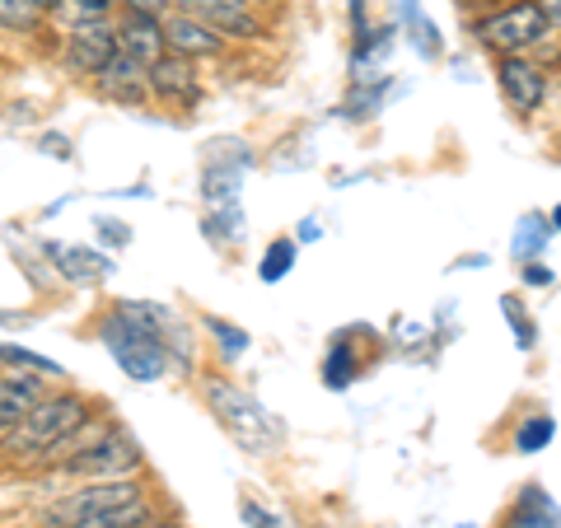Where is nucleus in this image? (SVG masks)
<instances>
[{
    "mask_svg": "<svg viewBox=\"0 0 561 528\" xmlns=\"http://www.w3.org/2000/svg\"><path fill=\"white\" fill-rule=\"evenodd\" d=\"M146 496V486H140L136 478H99L94 486H80L76 496H66V501H57L43 515V524L47 528H76V524H84V519H94V515H103V509H117V505H131V501H140Z\"/></svg>",
    "mask_w": 561,
    "mask_h": 528,
    "instance_id": "6",
    "label": "nucleus"
},
{
    "mask_svg": "<svg viewBox=\"0 0 561 528\" xmlns=\"http://www.w3.org/2000/svg\"><path fill=\"white\" fill-rule=\"evenodd\" d=\"M108 10H113V0H61V5L51 10V14H57L61 24H70V28H76V24L108 20Z\"/></svg>",
    "mask_w": 561,
    "mask_h": 528,
    "instance_id": "22",
    "label": "nucleus"
},
{
    "mask_svg": "<svg viewBox=\"0 0 561 528\" xmlns=\"http://www.w3.org/2000/svg\"><path fill=\"white\" fill-rule=\"evenodd\" d=\"M0 365L10 369H33V375H66V369L43 356V351H28V346H14V342H0Z\"/></svg>",
    "mask_w": 561,
    "mask_h": 528,
    "instance_id": "20",
    "label": "nucleus"
},
{
    "mask_svg": "<svg viewBox=\"0 0 561 528\" xmlns=\"http://www.w3.org/2000/svg\"><path fill=\"white\" fill-rule=\"evenodd\" d=\"M84 426H90V402L80 393H57V398L33 402L20 426H10L0 435V449H5L10 459H51V454H57L70 435H80Z\"/></svg>",
    "mask_w": 561,
    "mask_h": 528,
    "instance_id": "1",
    "label": "nucleus"
},
{
    "mask_svg": "<svg viewBox=\"0 0 561 528\" xmlns=\"http://www.w3.org/2000/svg\"><path fill=\"white\" fill-rule=\"evenodd\" d=\"M164 43H169V51L197 61V57H220V51H225V33H216L202 20H192V14H183V10H169L164 14Z\"/></svg>",
    "mask_w": 561,
    "mask_h": 528,
    "instance_id": "12",
    "label": "nucleus"
},
{
    "mask_svg": "<svg viewBox=\"0 0 561 528\" xmlns=\"http://www.w3.org/2000/svg\"><path fill=\"white\" fill-rule=\"evenodd\" d=\"M173 10L210 24L216 33H225V38H243V43L267 38V28L253 20V0H173Z\"/></svg>",
    "mask_w": 561,
    "mask_h": 528,
    "instance_id": "8",
    "label": "nucleus"
},
{
    "mask_svg": "<svg viewBox=\"0 0 561 528\" xmlns=\"http://www.w3.org/2000/svg\"><path fill=\"white\" fill-rule=\"evenodd\" d=\"M351 375H356V360H351V351H346V346H332V351H328V360H323L328 389H346Z\"/></svg>",
    "mask_w": 561,
    "mask_h": 528,
    "instance_id": "25",
    "label": "nucleus"
},
{
    "mask_svg": "<svg viewBox=\"0 0 561 528\" xmlns=\"http://www.w3.org/2000/svg\"><path fill=\"white\" fill-rule=\"evenodd\" d=\"M43 379L38 375H0V435L20 426L33 402H43Z\"/></svg>",
    "mask_w": 561,
    "mask_h": 528,
    "instance_id": "16",
    "label": "nucleus"
},
{
    "mask_svg": "<svg viewBox=\"0 0 561 528\" xmlns=\"http://www.w3.org/2000/svg\"><path fill=\"white\" fill-rule=\"evenodd\" d=\"M548 234H552V220L529 216L519 225V234H515V257H538L542 249H548Z\"/></svg>",
    "mask_w": 561,
    "mask_h": 528,
    "instance_id": "23",
    "label": "nucleus"
},
{
    "mask_svg": "<svg viewBox=\"0 0 561 528\" xmlns=\"http://www.w3.org/2000/svg\"><path fill=\"white\" fill-rule=\"evenodd\" d=\"M257 5H276V0H257Z\"/></svg>",
    "mask_w": 561,
    "mask_h": 528,
    "instance_id": "35",
    "label": "nucleus"
},
{
    "mask_svg": "<svg viewBox=\"0 0 561 528\" xmlns=\"http://www.w3.org/2000/svg\"><path fill=\"white\" fill-rule=\"evenodd\" d=\"M202 80L192 76V61L179 57V51H164L160 61L150 66V99L160 103H197Z\"/></svg>",
    "mask_w": 561,
    "mask_h": 528,
    "instance_id": "13",
    "label": "nucleus"
},
{
    "mask_svg": "<svg viewBox=\"0 0 561 528\" xmlns=\"http://www.w3.org/2000/svg\"><path fill=\"white\" fill-rule=\"evenodd\" d=\"M38 5H43V10L51 14V10H57V5H61V0H38Z\"/></svg>",
    "mask_w": 561,
    "mask_h": 528,
    "instance_id": "33",
    "label": "nucleus"
},
{
    "mask_svg": "<svg viewBox=\"0 0 561 528\" xmlns=\"http://www.w3.org/2000/svg\"><path fill=\"white\" fill-rule=\"evenodd\" d=\"M94 84H99L103 99L122 103V108H140V103L150 99V66L131 61L127 51H117V57L94 76Z\"/></svg>",
    "mask_w": 561,
    "mask_h": 528,
    "instance_id": "11",
    "label": "nucleus"
},
{
    "mask_svg": "<svg viewBox=\"0 0 561 528\" xmlns=\"http://www.w3.org/2000/svg\"><path fill=\"white\" fill-rule=\"evenodd\" d=\"M501 313H505V319H511V328H515V342H519L524 351H529V346H534V323H529V313H524V309L515 305V295H505V299H501Z\"/></svg>",
    "mask_w": 561,
    "mask_h": 528,
    "instance_id": "27",
    "label": "nucleus"
},
{
    "mask_svg": "<svg viewBox=\"0 0 561 528\" xmlns=\"http://www.w3.org/2000/svg\"><path fill=\"white\" fill-rule=\"evenodd\" d=\"M496 84H501V99L511 103L515 113H534L538 103L548 99V70L529 57H501Z\"/></svg>",
    "mask_w": 561,
    "mask_h": 528,
    "instance_id": "10",
    "label": "nucleus"
},
{
    "mask_svg": "<svg viewBox=\"0 0 561 528\" xmlns=\"http://www.w3.org/2000/svg\"><path fill=\"white\" fill-rule=\"evenodd\" d=\"M43 5L38 0H0V28L5 33H38L43 28Z\"/></svg>",
    "mask_w": 561,
    "mask_h": 528,
    "instance_id": "18",
    "label": "nucleus"
},
{
    "mask_svg": "<svg viewBox=\"0 0 561 528\" xmlns=\"http://www.w3.org/2000/svg\"><path fill=\"white\" fill-rule=\"evenodd\" d=\"M552 435H557V421L538 412V416H529V421H524V426L515 431V449H519V454H538V449L552 445Z\"/></svg>",
    "mask_w": 561,
    "mask_h": 528,
    "instance_id": "21",
    "label": "nucleus"
},
{
    "mask_svg": "<svg viewBox=\"0 0 561 528\" xmlns=\"http://www.w3.org/2000/svg\"><path fill=\"white\" fill-rule=\"evenodd\" d=\"M43 154H57V160H70V140H66V136H43Z\"/></svg>",
    "mask_w": 561,
    "mask_h": 528,
    "instance_id": "29",
    "label": "nucleus"
},
{
    "mask_svg": "<svg viewBox=\"0 0 561 528\" xmlns=\"http://www.w3.org/2000/svg\"><path fill=\"white\" fill-rule=\"evenodd\" d=\"M117 309H127L136 323H146L154 337L164 342V351H169V369H192V365H197V337H192V328L183 323V313H179V309L160 305V299H122Z\"/></svg>",
    "mask_w": 561,
    "mask_h": 528,
    "instance_id": "7",
    "label": "nucleus"
},
{
    "mask_svg": "<svg viewBox=\"0 0 561 528\" xmlns=\"http://www.w3.org/2000/svg\"><path fill=\"white\" fill-rule=\"evenodd\" d=\"M136 468H140V445L122 426L94 431L90 449H66L61 459V472H76V478H131Z\"/></svg>",
    "mask_w": 561,
    "mask_h": 528,
    "instance_id": "5",
    "label": "nucleus"
},
{
    "mask_svg": "<svg viewBox=\"0 0 561 528\" xmlns=\"http://www.w3.org/2000/svg\"><path fill=\"white\" fill-rule=\"evenodd\" d=\"M515 524L519 528H557L561 515H557V505L542 496L538 486H529V491H524V501H519V509H515Z\"/></svg>",
    "mask_w": 561,
    "mask_h": 528,
    "instance_id": "19",
    "label": "nucleus"
},
{
    "mask_svg": "<svg viewBox=\"0 0 561 528\" xmlns=\"http://www.w3.org/2000/svg\"><path fill=\"white\" fill-rule=\"evenodd\" d=\"M206 402L210 412H216V421L225 431H230L234 445H243L249 454H272L280 445V426L262 412V402L249 398L243 389H234V383L225 379H206Z\"/></svg>",
    "mask_w": 561,
    "mask_h": 528,
    "instance_id": "3",
    "label": "nucleus"
},
{
    "mask_svg": "<svg viewBox=\"0 0 561 528\" xmlns=\"http://www.w3.org/2000/svg\"><path fill=\"white\" fill-rule=\"evenodd\" d=\"M206 332H216V337H220L225 356H239V351H249V332L234 328V323H225V319H206Z\"/></svg>",
    "mask_w": 561,
    "mask_h": 528,
    "instance_id": "26",
    "label": "nucleus"
},
{
    "mask_svg": "<svg viewBox=\"0 0 561 528\" xmlns=\"http://www.w3.org/2000/svg\"><path fill=\"white\" fill-rule=\"evenodd\" d=\"M472 33H478L491 51H501V57H524V51H534L538 43L552 38V24L538 0H511V5L482 14Z\"/></svg>",
    "mask_w": 561,
    "mask_h": 528,
    "instance_id": "4",
    "label": "nucleus"
},
{
    "mask_svg": "<svg viewBox=\"0 0 561 528\" xmlns=\"http://www.w3.org/2000/svg\"><path fill=\"white\" fill-rule=\"evenodd\" d=\"M524 280H529V286H552V272L548 267H534V262H529V267H524Z\"/></svg>",
    "mask_w": 561,
    "mask_h": 528,
    "instance_id": "30",
    "label": "nucleus"
},
{
    "mask_svg": "<svg viewBox=\"0 0 561 528\" xmlns=\"http://www.w3.org/2000/svg\"><path fill=\"white\" fill-rule=\"evenodd\" d=\"M66 66L76 70V76H99L103 66L117 57V28L108 20H94V24H76L66 33Z\"/></svg>",
    "mask_w": 561,
    "mask_h": 528,
    "instance_id": "9",
    "label": "nucleus"
},
{
    "mask_svg": "<svg viewBox=\"0 0 561 528\" xmlns=\"http://www.w3.org/2000/svg\"><path fill=\"white\" fill-rule=\"evenodd\" d=\"M150 524H160V515H154V505L140 496V501H131V505L103 509V515L84 519V524H76V528H150Z\"/></svg>",
    "mask_w": 561,
    "mask_h": 528,
    "instance_id": "17",
    "label": "nucleus"
},
{
    "mask_svg": "<svg viewBox=\"0 0 561 528\" xmlns=\"http://www.w3.org/2000/svg\"><path fill=\"white\" fill-rule=\"evenodd\" d=\"M290 267H295V243H290V239H276L272 249H267V257H262V272H257V276L272 286V280H280Z\"/></svg>",
    "mask_w": 561,
    "mask_h": 528,
    "instance_id": "24",
    "label": "nucleus"
},
{
    "mask_svg": "<svg viewBox=\"0 0 561 528\" xmlns=\"http://www.w3.org/2000/svg\"><path fill=\"white\" fill-rule=\"evenodd\" d=\"M150 528H179V524H164V519H160V524H150Z\"/></svg>",
    "mask_w": 561,
    "mask_h": 528,
    "instance_id": "34",
    "label": "nucleus"
},
{
    "mask_svg": "<svg viewBox=\"0 0 561 528\" xmlns=\"http://www.w3.org/2000/svg\"><path fill=\"white\" fill-rule=\"evenodd\" d=\"M0 328H20V313H10V309H0Z\"/></svg>",
    "mask_w": 561,
    "mask_h": 528,
    "instance_id": "31",
    "label": "nucleus"
},
{
    "mask_svg": "<svg viewBox=\"0 0 561 528\" xmlns=\"http://www.w3.org/2000/svg\"><path fill=\"white\" fill-rule=\"evenodd\" d=\"M99 342H103V351H108V356L117 360L122 375L136 379V383H154V379L169 375V351H164V342L154 337L146 323H136L127 309L103 313Z\"/></svg>",
    "mask_w": 561,
    "mask_h": 528,
    "instance_id": "2",
    "label": "nucleus"
},
{
    "mask_svg": "<svg viewBox=\"0 0 561 528\" xmlns=\"http://www.w3.org/2000/svg\"><path fill=\"white\" fill-rule=\"evenodd\" d=\"M47 257H51V267L66 280H76V286H90V280H103L113 272L108 257L94 249H80V243H47Z\"/></svg>",
    "mask_w": 561,
    "mask_h": 528,
    "instance_id": "15",
    "label": "nucleus"
},
{
    "mask_svg": "<svg viewBox=\"0 0 561 528\" xmlns=\"http://www.w3.org/2000/svg\"><path fill=\"white\" fill-rule=\"evenodd\" d=\"M117 5H127V14H154V20H164L173 10V0H117Z\"/></svg>",
    "mask_w": 561,
    "mask_h": 528,
    "instance_id": "28",
    "label": "nucleus"
},
{
    "mask_svg": "<svg viewBox=\"0 0 561 528\" xmlns=\"http://www.w3.org/2000/svg\"><path fill=\"white\" fill-rule=\"evenodd\" d=\"M117 51H127L140 66H154L169 51L164 20H154V14H127V20L117 24Z\"/></svg>",
    "mask_w": 561,
    "mask_h": 528,
    "instance_id": "14",
    "label": "nucleus"
},
{
    "mask_svg": "<svg viewBox=\"0 0 561 528\" xmlns=\"http://www.w3.org/2000/svg\"><path fill=\"white\" fill-rule=\"evenodd\" d=\"M548 220H552V230H561V206H552V216H548Z\"/></svg>",
    "mask_w": 561,
    "mask_h": 528,
    "instance_id": "32",
    "label": "nucleus"
}]
</instances>
